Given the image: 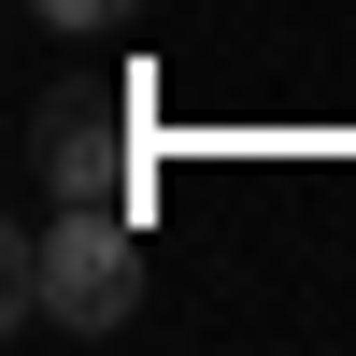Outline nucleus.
<instances>
[{
	"instance_id": "1",
	"label": "nucleus",
	"mask_w": 356,
	"mask_h": 356,
	"mask_svg": "<svg viewBox=\"0 0 356 356\" xmlns=\"http://www.w3.org/2000/svg\"><path fill=\"white\" fill-rule=\"evenodd\" d=\"M29 300L57 314V328H114V314L143 300V243H129V214H100V200H72V214L29 243Z\"/></svg>"
},
{
	"instance_id": "2",
	"label": "nucleus",
	"mask_w": 356,
	"mask_h": 356,
	"mask_svg": "<svg viewBox=\"0 0 356 356\" xmlns=\"http://www.w3.org/2000/svg\"><path fill=\"white\" fill-rule=\"evenodd\" d=\"M43 186H57V200H100V214H129V143H114V114H86V100L43 114Z\"/></svg>"
},
{
	"instance_id": "3",
	"label": "nucleus",
	"mask_w": 356,
	"mask_h": 356,
	"mask_svg": "<svg viewBox=\"0 0 356 356\" xmlns=\"http://www.w3.org/2000/svg\"><path fill=\"white\" fill-rule=\"evenodd\" d=\"M43 15H57V29H86V15H114V0H43Z\"/></svg>"
}]
</instances>
